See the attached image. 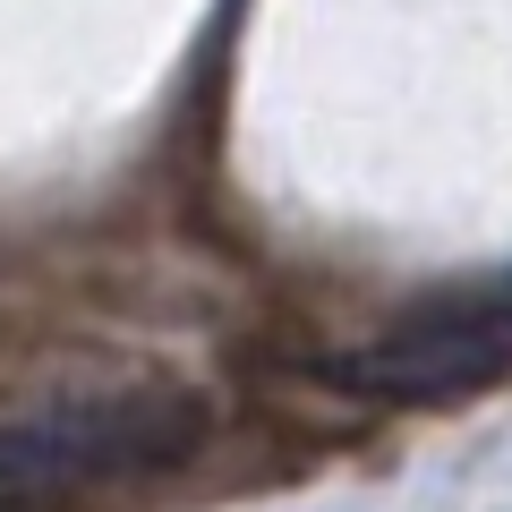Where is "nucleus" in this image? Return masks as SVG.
Returning <instances> with one entry per match:
<instances>
[{
  "mask_svg": "<svg viewBox=\"0 0 512 512\" xmlns=\"http://www.w3.org/2000/svg\"><path fill=\"white\" fill-rule=\"evenodd\" d=\"M205 444V393L188 384H69L0 410V512L52 504L94 478L171 470Z\"/></svg>",
  "mask_w": 512,
  "mask_h": 512,
  "instance_id": "f257e3e1",
  "label": "nucleus"
}]
</instances>
